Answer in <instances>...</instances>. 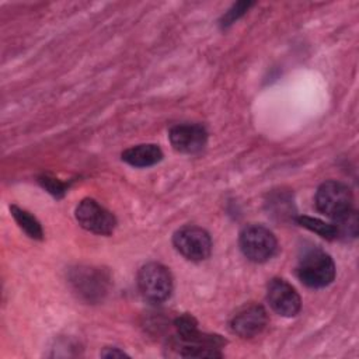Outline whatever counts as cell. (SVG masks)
<instances>
[{
	"mask_svg": "<svg viewBox=\"0 0 359 359\" xmlns=\"http://www.w3.org/2000/svg\"><path fill=\"white\" fill-rule=\"evenodd\" d=\"M297 276L309 287H325L335 278V264L330 254L313 248L299 259Z\"/></svg>",
	"mask_w": 359,
	"mask_h": 359,
	"instance_id": "6da1fadb",
	"label": "cell"
},
{
	"mask_svg": "<svg viewBox=\"0 0 359 359\" xmlns=\"http://www.w3.org/2000/svg\"><path fill=\"white\" fill-rule=\"evenodd\" d=\"M238 244L244 257L258 264L271 259L278 248L273 233L261 224L245 226L240 233Z\"/></svg>",
	"mask_w": 359,
	"mask_h": 359,
	"instance_id": "7a4b0ae2",
	"label": "cell"
},
{
	"mask_svg": "<svg viewBox=\"0 0 359 359\" xmlns=\"http://www.w3.org/2000/svg\"><path fill=\"white\" fill-rule=\"evenodd\" d=\"M137 286L144 299L153 303H161L172 292L171 272L163 264L149 262L137 272Z\"/></svg>",
	"mask_w": 359,
	"mask_h": 359,
	"instance_id": "3957f363",
	"label": "cell"
},
{
	"mask_svg": "<svg viewBox=\"0 0 359 359\" xmlns=\"http://www.w3.org/2000/svg\"><path fill=\"white\" fill-rule=\"evenodd\" d=\"M316 206L318 212L335 220L352 209V192L342 182L325 181L316 192Z\"/></svg>",
	"mask_w": 359,
	"mask_h": 359,
	"instance_id": "277c9868",
	"label": "cell"
},
{
	"mask_svg": "<svg viewBox=\"0 0 359 359\" xmlns=\"http://www.w3.org/2000/svg\"><path fill=\"white\" fill-rule=\"evenodd\" d=\"M175 250L189 261H203L210 255L212 238L206 230L198 226H185L174 233Z\"/></svg>",
	"mask_w": 359,
	"mask_h": 359,
	"instance_id": "5b68a950",
	"label": "cell"
},
{
	"mask_svg": "<svg viewBox=\"0 0 359 359\" xmlns=\"http://www.w3.org/2000/svg\"><path fill=\"white\" fill-rule=\"evenodd\" d=\"M76 219L83 229L101 236H109L116 226L115 216L97 201L90 198L83 199L77 205Z\"/></svg>",
	"mask_w": 359,
	"mask_h": 359,
	"instance_id": "8992f818",
	"label": "cell"
},
{
	"mask_svg": "<svg viewBox=\"0 0 359 359\" xmlns=\"http://www.w3.org/2000/svg\"><path fill=\"white\" fill-rule=\"evenodd\" d=\"M266 300L271 309L283 317L296 316L302 307V300L296 289L280 278H273L268 283Z\"/></svg>",
	"mask_w": 359,
	"mask_h": 359,
	"instance_id": "52a82bcc",
	"label": "cell"
},
{
	"mask_svg": "<svg viewBox=\"0 0 359 359\" xmlns=\"http://www.w3.org/2000/svg\"><path fill=\"white\" fill-rule=\"evenodd\" d=\"M268 314L261 304L250 303L240 307L230 318V330L241 338H252L262 332Z\"/></svg>",
	"mask_w": 359,
	"mask_h": 359,
	"instance_id": "ba28073f",
	"label": "cell"
},
{
	"mask_svg": "<svg viewBox=\"0 0 359 359\" xmlns=\"http://www.w3.org/2000/svg\"><path fill=\"white\" fill-rule=\"evenodd\" d=\"M171 146L185 154H195L201 151L208 142V132L198 123H181L175 125L170 130Z\"/></svg>",
	"mask_w": 359,
	"mask_h": 359,
	"instance_id": "9c48e42d",
	"label": "cell"
},
{
	"mask_svg": "<svg viewBox=\"0 0 359 359\" xmlns=\"http://www.w3.org/2000/svg\"><path fill=\"white\" fill-rule=\"evenodd\" d=\"M72 282L80 294L91 300L94 297H100L101 293L105 292L107 279L102 276L101 272L93 268H80L74 271Z\"/></svg>",
	"mask_w": 359,
	"mask_h": 359,
	"instance_id": "30bf717a",
	"label": "cell"
},
{
	"mask_svg": "<svg viewBox=\"0 0 359 359\" xmlns=\"http://www.w3.org/2000/svg\"><path fill=\"white\" fill-rule=\"evenodd\" d=\"M163 151L157 144L146 143L126 149L122 153V160L133 167H150L161 161Z\"/></svg>",
	"mask_w": 359,
	"mask_h": 359,
	"instance_id": "8fae6325",
	"label": "cell"
},
{
	"mask_svg": "<svg viewBox=\"0 0 359 359\" xmlns=\"http://www.w3.org/2000/svg\"><path fill=\"white\" fill-rule=\"evenodd\" d=\"M11 210V215L15 219L17 224L31 237V238H35V240H42V236H43V231H42V227H41V223L27 210L13 205L10 208Z\"/></svg>",
	"mask_w": 359,
	"mask_h": 359,
	"instance_id": "7c38bea8",
	"label": "cell"
},
{
	"mask_svg": "<svg viewBox=\"0 0 359 359\" xmlns=\"http://www.w3.org/2000/svg\"><path fill=\"white\" fill-rule=\"evenodd\" d=\"M335 231H337V238H353L358 233V216L356 213L351 209L346 215L335 219Z\"/></svg>",
	"mask_w": 359,
	"mask_h": 359,
	"instance_id": "4fadbf2b",
	"label": "cell"
},
{
	"mask_svg": "<svg viewBox=\"0 0 359 359\" xmlns=\"http://www.w3.org/2000/svg\"><path fill=\"white\" fill-rule=\"evenodd\" d=\"M296 220H297V223H300V226L317 233L318 236H321L327 240L337 238V231H335L334 224H328L320 219H314V217H309V216H299Z\"/></svg>",
	"mask_w": 359,
	"mask_h": 359,
	"instance_id": "5bb4252c",
	"label": "cell"
},
{
	"mask_svg": "<svg viewBox=\"0 0 359 359\" xmlns=\"http://www.w3.org/2000/svg\"><path fill=\"white\" fill-rule=\"evenodd\" d=\"M252 6V3H247V1H240V3H236L223 17V24L224 25H229L231 22H234L238 17H241L247 10L248 7Z\"/></svg>",
	"mask_w": 359,
	"mask_h": 359,
	"instance_id": "9a60e30c",
	"label": "cell"
},
{
	"mask_svg": "<svg viewBox=\"0 0 359 359\" xmlns=\"http://www.w3.org/2000/svg\"><path fill=\"white\" fill-rule=\"evenodd\" d=\"M43 187H46V189L49 192H52L53 195H57L59 192H63V189H65V187L60 182H57L55 180H49V178H45Z\"/></svg>",
	"mask_w": 359,
	"mask_h": 359,
	"instance_id": "2e32d148",
	"label": "cell"
},
{
	"mask_svg": "<svg viewBox=\"0 0 359 359\" xmlns=\"http://www.w3.org/2000/svg\"><path fill=\"white\" fill-rule=\"evenodd\" d=\"M101 356L102 358H123V356H128L122 349L119 348H105L102 352H101Z\"/></svg>",
	"mask_w": 359,
	"mask_h": 359,
	"instance_id": "e0dca14e",
	"label": "cell"
}]
</instances>
